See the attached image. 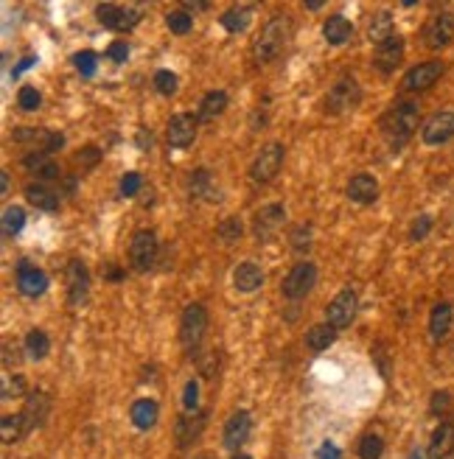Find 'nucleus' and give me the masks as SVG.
Listing matches in <instances>:
<instances>
[{"label": "nucleus", "instance_id": "17", "mask_svg": "<svg viewBox=\"0 0 454 459\" xmlns=\"http://www.w3.org/2000/svg\"><path fill=\"white\" fill-rule=\"evenodd\" d=\"M404 40L396 34V37H390L387 43H381V45L376 48V59H373V65L381 70V73H393L401 62H404Z\"/></svg>", "mask_w": 454, "mask_h": 459}, {"label": "nucleus", "instance_id": "28", "mask_svg": "<svg viewBox=\"0 0 454 459\" xmlns=\"http://www.w3.org/2000/svg\"><path fill=\"white\" fill-rule=\"evenodd\" d=\"M130 417H132L135 428H140V431H149V428L157 423V417H160V406H157L152 398H140V401H135V404H132Z\"/></svg>", "mask_w": 454, "mask_h": 459}, {"label": "nucleus", "instance_id": "23", "mask_svg": "<svg viewBox=\"0 0 454 459\" xmlns=\"http://www.w3.org/2000/svg\"><path fill=\"white\" fill-rule=\"evenodd\" d=\"M23 166L37 177V180H59V166L51 160L48 151H28L23 157Z\"/></svg>", "mask_w": 454, "mask_h": 459}, {"label": "nucleus", "instance_id": "35", "mask_svg": "<svg viewBox=\"0 0 454 459\" xmlns=\"http://www.w3.org/2000/svg\"><path fill=\"white\" fill-rule=\"evenodd\" d=\"M48 350H51V339H48L46 330H40V328L28 330V336H26V353H28V359L43 362L48 356Z\"/></svg>", "mask_w": 454, "mask_h": 459}, {"label": "nucleus", "instance_id": "36", "mask_svg": "<svg viewBox=\"0 0 454 459\" xmlns=\"http://www.w3.org/2000/svg\"><path fill=\"white\" fill-rule=\"evenodd\" d=\"M23 227H26V210L17 207V205L6 207V210H3V235H6V238H14Z\"/></svg>", "mask_w": 454, "mask_h": 459}, {"label": "nucleus", "instance_id": "24", "mask_svg": "<svg viewBox=\"0 0 454 459\" xmlns=\"http://www.w3.org/2000/svg\"><path fill=\"white\" fill-rule=\"evenodd\" d=\"M452 322H454V308L452 303H438L432 308V317H429V336L432 342H443L452 330Z\"/></svg>", "mask_w": 454, "mask_h": 459}, {"label": "nucleus", "instance_id": "3", "mask_svg": "<svg viewBox=\"0 0 454 459\" xmlns=\"http://www.w3.org/2000/svg\"><path fill=\"white\" fill-rule=\"evenodd\" d=\"M205 330H208V311H205V306L191 303L182 311V320H180V342L191 356L199 350V345L205 339Z\"/></svg>", "mask_w": 454, "mask_h": 459}, {"label": "nucleus", "instance_id": "39", "mask_svg": "<svg viewBox=\"0 0 454 459\" xmlns=\"http://www.w3.org/2000/svg\"><path fill=\"white\" fill-rule=\"evenodd\" d=\"M384 454V443L379 434H364L362 443H359V457L362 459H381Z\"/></svg>", "mask_w": 454, "mask_h": 459}, {"label": "nucleus", "instance_id": "46", "mask_svg": "<svg viewBox=\"0 0 454 459\" xmlns=\"http://www.w3.org/2000/svg\"><path fill=\"white\" fill-rule=\"evenodd\" d=\"M429 230H432V216H418V219L412 222L409 238H412V241H423V238L429 235Z\"/></svg>", "mask_w": 454, "mask_h": 459}, {"label": "nucleus", "instance_id": "30", "mask_svg": "<svg viewBox=\"0 0 454 459\" xmlns=\"http://www.w3.org/2000/svg\"><path fill=\"white\" fill-rule=\"evenodd\" d=\"M205 417L208 414H194V417H180L177 420V446L180 448H188L199 434H202V428H205Z\"/></svg>", "mask_w": 454, "mask_h": 459}, {"label": "nucleus", "instance_id": "7", "mask_svg": "<svg viewBox=\"0 0 454 459\" xmlns=\"http://www.w3.org/2000/svg\"><path fill=\"white\" fill-rule=\"evenodd\" d=\"M95 14H98V23L104 28H112V31H132L137 23H140V9H132V6L101 3L95 9Z\"/></svg>", "mask_w": 454, "mask_h": 459}, {"label": "nucleus", "instance_id": "57", "mask_svg": "<svg viewBox=\"0 0 454 459\" xmlns=\"http://www.w3.org/2000/svg\"><path fill=\"white\" fill-rule=\"evenodd\" d=\"M409 459H421V454H418V451H415V454H412V457H409Z\"/></svg>", "mask_w": 454, "mask_h": 459}, {"label": "nucleus", "instance_id": "4", "mask_svg": "<svg viewBox=\"0 0 454 459\" xmlns=\"http://www.w3.org/2000/svg\"><path fill=\"white\" fill-rule=\"evenodd\" d=\"M160 255V241L152 230H137L130 241V264L135 272H149L157 264Z\"/></svg>", "mask_w": 454, "mask_h": 459}, {"label": "nucleus", "instance_id": "18", "mask_svg": "<svg viewBox=\"0 0 454 459\" xmlns=\"http://www.w3.org/2000/svg\"><path fill=\"white\" fill-rule=\"evenodd\" d=\"M48 412H51V398H48L46 392H31L28 401H26V409H23L26 431H34V428L46 426Z\"/></svg>", "mask_w": 454, "mask_h": 459}, {"label": "nucleus", "instance_id": "26", "mask_svg": "<svg viewBox=\"0 0 454 459\" xmlns=\"http://www.w3.org/2000/svg\"><path fill=\"white\" fill-rule=\"evenodd\" d=\"M188 190H191V196H196V199L219 202V188L213 185V177H211V171H208V168H196V171L191 174V180H188Z\"/></svg>", "mask_w": 454, "mask_h": 459}, {"label": "nucleus", "instance_id": "27", "mask_svg": "<svg viewBox=\"0 0 454 459\" xmlns=\"http://www.w3.org/2000/svg\"><path fill=\"white\" fill-rule=\"evenodd\" d=\"M367 37L370 43L379 48L381 43H387L390 37H396V23H393V14L390 11H376L370 17V26H367Z\"/></svg>", "mask_w": 454, "mask_h": 459}, {"label": "nucleus", "instance_id": "42", "mask_svg": "<svg viewBox=\"0 0 454 459\" xmlns=\"http://www.w3.org/2000/svg\"><path fill=\"white\" fill-rule=\"evenodd\" d=\"M73 65H76V70L82 73V76H95V68H98V56L93 53V50H79L76 56H73Z\"/></svg>", "mask_w": 454, "mask_h": 459}, {"label": "nucleus", "instance_id": "37", "mask_svg": "<svg viewBox=\"0 0 454 459\" xmlns=\"http://www.w3.org/2000/svg\"><path fill=\"white\" fill-rule=\"evenodd\" d=\"M166 26H169V31H174V34H188L191 26H194V17H191L185 9H174V11L166 14Z\"/></svg>", "mask_w": 454, "mask_h": 459}, {"label": "nucleus", "instance_id": "22", "mask_svg": "<svg viewBox=\"0 0 454 459\" xmlns=\"http://www.w3.org/2000/svg\"><path fill=\"white\" fill-rule=\"evenodd\" d=\"M348 199L357 202V205H373L379 199V183L376 177L370 174H357L351 183H348Z\"/></svg>", "mask_w": 454, "mask_h": 459}, {"label": "nucleus", "instance_id": "14", "mask_svg": "<svg viewBox=\"0 0 454 459\" xmlns=\"http://www.w3.org/2000/svg\"><path fill=\"white\" fill-rule=\"evenodd\" d=\"M17 288L26 297H43L48 291V275L43 269L31 266L28 261H20L17 264Z\"/></svg>", "mask_w": 454, "mask_h": 459}, {"label": "nucleus", "instance_id": "13", "mask_svg": "<svg viewBox=\"0 0 454 459\" xmlns=\"http://www.w3.org/2000/svg\"><path fill=\"white\" fill-rule=\"evenodd\" d=\"M196 129H199V118H194V115H188V112L171 115V121H169V126H166V140H169V146H174V148H185V146L194 143Z\"/></svg>", "mask_w": 454, "mask_h": 459}, {"label": "nucleus", "instance_id": "50", "mask_svg": "<svg viewBox=\"0 0 454 459\" xmlns=\"http://www.w3.org/2000/svg\"><path fill=\"white\" fill-rule=\"evenodd\" d=\"M98 157H101V151L95 148V146H85V148H79V163H85V166H95L98 163Z\"/></svg>", "mask_w": 454, "mask_h": 459}, {"label": "nucleus", "instance_id": "8", "mask_svg": "<svg viewBox=\"0 0 454 459\" xmlns=\"http://www.w3.org/2000/svg\"><path fill=\"white\" fill-rule=\"evenodd\" d=\"M357 308H359L357 291H354V288H342V291L328 303V308H325V322L334 325L337 330H342V328H348V325L354 322Z\"/></svg>", "mask_w": 454, "mask_h": 459}, {"label": "nucleus", "instance_id": "33", "mask_svg": "<svg viewBox=\"0 0 454 459\" xmlns=\"http://www.w3.org/2000/svg\"><path fill=\"white\" fill-rule=\"evenodd\" d=\"M227 109V92L225 90H211L202 104H199V121H213L216 115H222Z\"/></svg>", "mask_w": 454, "mask_h": 459}, {"label": "nucleus", "instance_id": "32", "mask_svg": "<svg viewBox=\"0 0 454 459\" xmlns=\"http://www.w3.org/2000/svg\"><path fill=\"white\" fill-rule=\"evenodd\" d=\"M334 339H337V328L334 325H328V322H320V325H312L309 330H306V345L312 347V350H325V347H331L334 345Z\"/></svg>", "mask_w": 454, "mask_h": 459}, {"label": "nucleus", "instance_id": "21", "mask_svg": "<svg viewBox=\"0 0 454 459\" xmlns=\"http://www.w3.org/2000/svg\"><path fill=\"white\" fill-rule=\"evenodd\" d=\"M454 454V423L446 420L440 423L435 431H432V440H429V457L432 459H446Z\"/></svg>", "mask_w": 454, "mask_h": 459}, {"label": "nucleus", "instance_id": "9", "mask_svg": "<svg viewBox=\"0 0 454 459\" xmlns=\"http://www.w3.org/2000/svg\"><path fill=\"white\" fill-rule=\"evenodd\" d=\"M315 283H317V266H315V264H309V261L295 264L292 272H289L286 280H283V297H289V300H303V297L315 288Z\"/></svg>", "mask_w": 454, "mask_h": 459}, {"label": "nucleus", "instance_id": "49", "mask_svg": "<svg viewBox=\"0 0 454 459\" xmlns=\"http://www.w3.org/2000/svg\"><path fill=\"white\" fill-rule=\"evenodd\" d=\"M107 56H110L112 62H118V65H121V62H127V59H130V45H127V43H112L110 50H107Z\"/></svg>", "mask_w": 454, "mask_h": 459}, {"label": "nucleus", "instance_id": "19", "mask_svg": "<svg viewBox=\"0 0 454 459\" xmlns=\"http://www.w3.org/2000/svg\"><path fill=\"white\" fill-rule=\"evenodd\" d=\"M250 431H253V420H250V414L233 412L230 414V420L225 423V448L236 451L238 446H244V443H247V437H250Z\"/></svg>", "mask_w": 454, "mask_h": 459}, {"label": "nucleus", "instance_id": "55", "mask_svg": "<svg viewBox=\"0 0 454 459\" xmlns=\"http://www.w3.org/2000/svg\"><path fill=\"white\" fill-rule=\"evenodd\" d=\"M306 9H322V3H320V0H312V3H306Z\"/></svg>", "mask_w": 454, "mask_h": 459}, {"label": "nucleus", "instance_id": "56", "mask_svg": "<svg viewBox=\"0 0 454 459\" xmlns=\"http://www.w3.org/2000/svg\"><path fill=\"white\" fill-rule=\"evenodd\" d=\"M233 459H253V457H247V454H236Z\"/></svg>", "mask_w": 454, "mask_h": 459}, {"label": "nucleus", "instance_id": "40", "mask_svg": "<svg viewBox=\"0 0 454 459\" xmlns=\"http://www.w3.org/2000/svg\"><path fill=\"white\" fill-rule=\"evenodd\" d=\"M17 104H20V109H26V112H34V109H40V104H43V95L37 87H31V85H26V87H20L17 92Z\"/></svg>", "mask_w": 454, "mask_h": 459}, {"label": "nucleus", "instance_id": "45", "mask_svg": "<svg viewBox=\"0 0 454 459\" xmlns=\"http://www.w3.org/2000/svg\"><path fill=\"white\" fill-rule=\"evenodd\" d=\"M182 406H185V412H194V409L199 406V384H196L194 378L185 384V392H182Z\"/></svg>", "mask_w": 454, "mask_h": 459}, {"label": "nucleus", "instance_id": "51", "mask_svg": "<svg viewBox=\"0 0 454 459\" xmlns=\"http://www.w3.org/2000/svg\"><path fill=\"white\" fill-rule=\"evenodd\" d=\"M317 459H342V451L334 443H322V448L317 451Z\"/></svg>", "mask_w": 454, "mask_h": 459}, {"label": "nucleus", "instance_id": "16", "mask_svg": "<svg viewBox=\"0 0 454 459\" xmlns=\"http://www.w3.org/2000/svg\"><path fill=\"white\" fill-rule=\"evenodd\" d=\"M90 291V272L82 261H70L68 264V300L73 306H82L88 300Z\"/></svg>", "mask_w": 454, "mask_h": 459}, {"label": "nucleus", "instance_id": "47", "mask_svg": "<svg viewBox=\"0 0 454 459\" xmlns=\"http://www.w3.org/2000/svg\"><path fill=\"white\" fill-rule=\"evenodd\" d=\"M449 406H452V395H449V392H435V395H432V404H429L432 414L449 412Z\"/></svg>", "mask_w": 454, "mask_h": 459}, {"label": "nucleus", "instance_id": "31", "mask_svg": "<svg viewBox=\"0 0 454 459\" xmlns=\"http://www.w3.org/2000/svg\"><path fill=\"white\" fill-rule=\"evenodd\" d=\"M250 20H253V9H250V6H233V9H227L225 14L219 17V23L225 26L230 34H241V31H247Z\"/></svg>", "mask_w": 454, "mask_h": 459}, {"label": "nucleus", "instance_id": "1", "mask_svg": "<svg viewBox=\"0 0 454 459\" xmlns=\"http://www.w3.org/2000/svg\"><path fill=\"white\" fill-rule=\"evenodd\" d=\"M418 124H421L418 104H412V101H398V104H393V107L381 115L379 129H381L384 140H387L393 148H401V146L415 135Z\"/></svg>", "mask_w": 454, "mask_h": 459}, {"label": "nucleus", "instance_id": "53", "mask_svg": "<svg viewBox=\"0 0 454 459\" xmlns=\"http://www.w3.org/2000/svg\"><path fill=\"white\" fill-rule=\"evenodd\" d=\"M107 277H110V280H121V269L110 266V269H107Z\"/></svg>", "mask_w": 454, "mask_h": 459}, {"label": "nucleus", "instance_id": "41", "mask_svg": "<svg viewBox=\"0 0 454 459\" xmlns=\"http://www.w3.org/2000/svg\"><path fill=\"white\" fill-rule=\"evenodd\" d=\"M23 392H26V381H23V375H3V387H0L3 401L20 398Z\"/></svg>", "mask_w": 454, "mask_h": 459}, {"label": "nucleus", "instance_id": "15", "mask_svg": "<svg viewBox=\"0 0 454 459\" xmlns=\"http://www.w3.org/2000/svg\"><path fill=\"white\" fill-rule=\"evenodd\" d=\"M283 222H286V210H283V205H267V207H261V210L255 213L253 232H255V238H258V241H267V238H273L275 232L283 227Z\"/></svg>", "mask_w": 454, "mask_h": 459}, {"label": "nucleus", "instance_id": "6", "mask_svg": "<svg viewBox=\"0 0 454 459\" xmlns=\"http://www.w3.org/2000/svg\"><path fill=\"white\" fill-rule=\"evenodd\" d=\"M359 101H362L359 85H357L354 79H339V82L331 87L328 98H325V112H331V115H345V112L357 109Z\"/></svg>", "mask_w": 454, "mask_h": 459}, {"label": "nucleus", "instance_id": "11", "mask_svg": "<svg viewBox=\"0 0 454 459\" xmlns=\"http://www.w3.org/2000/svg\"><path fill=\"white\" fill-rule=\"evenodd\" d=\"M452 40H454V14H449V11L435 14L426 23V28H423V45L432 48V50H440V48L449 45Z\"/></svg>", "mask_w": 454, "mask_h": 459}, {"label": "nucleus", "instance_id": "10", "mask_svg": "<svg viewBox=\"0 0 454 459\" xmlns=\"http://www.w3.org/2000/svg\"><path fill=\"white\" fill-rule=\"evenodd\" d=\"M446 73V65L440 59H429V62H421L409 70L401 82V87L407 92H421V90H429L432 85H438V79Z\"/></svg>", "mask_w": 454, "mask_h": 459}, {"label": "nucleus", "instance_id": "43", "mask_svg": "<svg viewBox=\"0 0 454 459\" xmlns=\"http://www.w3.org/2000/svg\"><path fill=\"white\" fill-rule=\"evenodd\" d=\"M154 90L160 95H174L177 92V76L171 70H157L154 73Z\"/></svg>", "mask_w": 454, "mask_h": 459}, {"label": "nucleus", "instance_id": "2", "mask_svg": "<svg viewBox=\"0 0 454 459\" xmlns=\"http://www.w3.org/2000/svg\"><path fill=\"white\" fill-rule=\"evenodd\" d=\"M289 40H292V23H289L283 14H278V17H273V20L261 28L258 40L253 43V56H255V62H258V65L275 62V59L283 53V48H286Z\"/></svg>", "mask_w": 454, "mask_h": 459}, {"label": "nucleus", "instance_id": "29", "mask_svg": "<svg viewBox=\"0 0 454 459\" xmlns=\"http://www.w3.org/2000/svg\"><path fill=\"white\" fill-rule=\"evenodd\" d=\"M26 199H28L37 210H48V213L59 210V193H53V190L43 183L26 185Z\"/></svg>", "mask_w": 454, "mask_h": 459}, {"label": "nucleus", "instance_id": "12", "mask_svg": "<svg viewBox=\"0 0 454 459\" xmlns=\"http://www.w3.org/2000/svg\"><path fill=\"white\" fill-rule=\"evenodd\" d=\"M421 138L426 146H440V143H449L454 138V112L452 109H443V112H435L423 126H421Z\"/></svg>", "mask_w": 454, "mask_h": 459}, {"label": "nucleus", "instance_id": "5", "mask_svg": "<svg viewBox=\"0 0 454 459\" xmlns=\"http://www.w3.org/2000/svg\"><path fill=\"white\" fill-rule=\"evenodd\" d=\"M283 154H286V148H283L280 143H267V146L255 154V160H253V166H250V180L258 185L273 183L275 177L280 174Z\"/></svg>", "mask_w": 454, "mask_h": 459}, {"label": "nucleus", "instance_id": "44", "mask_svg": "<svg viewBox=\"0 0 454 459\" xmlns=\"http://www.w3.org/2000/svg\"><path fill=\"white\" fill-rule=\"evenodd\" d=\"M289 241H292V249H295V252H306V249L312 247V227H306V225L295 227L292 230V235H289Z\"/></svg>", "mask_w": 454, "mask_h": 459}, {"label": "nucleus", "instance_id": "34", "mask_svg": "<svg viewBox=\"0 0 454 459\" xmlns=\"http://www.w3.org/2000/svg\"><path fill=\"white\" fill-rule=\"evenodd\" d=\"M23 434H28V431H26V423H23V414H6V417L0 420V437H3L6 446L20 443Z\"/></svg>", "mask_w": 454, "mask_h": 459}, {"label": "nucleus", "instance_id": "54", "mask_svg": "<svg viewBox=\"0 0 454 459\" xmlns=\"http://www.w3.org/2000/svg\"><path fill=\"white\" fill-rule=\"evenodd\" d=\"M0 180H3V196H6V193H9V171H3Z\"/></svg>", "mask_w": 454, "mask_h": 459}, {"label": "nucleus", "instance_id": "20", "mask_svg": "<svg viewBox=\"0 0 454 459\" xmlns=\"http://www.w3.org/2000/svg\"><path fill=\"white\" fill-rule=\"evenodd\" d=\"M233 286H236L241 294H253L255 288H261V286H264V272H261V266L253 264V261L238 264L236 272H233Z\"/></svg>", "mask_w": 454, "mask_h": 459}, {"label": "nucleus", "instance_id": "52", "mask_svg": "<svg viewBox=\"0 0 454 459\" xmlns=\"http://www.w3.org/2000/svg\"><path fill=\"white\" fill-rule=\"evenodd\" d=\"M34 65H37V59H34V56H23V59H20V65L11 70V79H17L23 70H28V68H34Z\"/></svg>", "mask_w": 454, "mask_h": 459}, {"label": "nucleus", "instance_id": "25", "mask_svg": "<svg viewBox=\"0 0 454 459\" xmlns=\"http://www.w3.org/2000/svg\"><path fill=\"white\" fill-rule=\"evenodd\" d=\"M322 37H325L328 45H345V43L354 37V26H351L348 17L331 14V17L325 20V26H322Z\"/></svg>", "mask_w": 454, "mask_h": 459}, {"label": "nucleus", "instance_id": "48", "mask_svg": "<svg viewBox=\"0 0 454 459\" xmlns=\"http://www.w3.org/2000/svg\"><path fill=\"white\" fill-rule=\"evenodd\" d=\"M137 190H140V174H137V171L124 174V180H121V193H124V196H135Z\"/></svg>", "mask_w": 454, "mask_h": 459}, {"label": "nucleus", "instance_id": "38", "mask_svg": "<svg viewBox=\"0 0 454 459\" xmlns=\"http://www.w3.org/2000/svg\"><path fill=\"white\" fill-rule=\"evenodd\" d=\"M216 232H219V238H222L225 244H236V241L244 235V225H241V219H238V216H227L225 222L219 225Z\"/></svg>", "mask_w": 454, "mask_h": 459}]
</instances>
